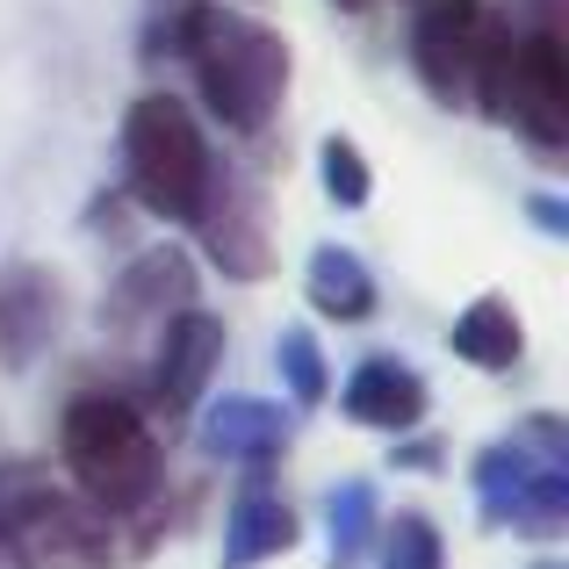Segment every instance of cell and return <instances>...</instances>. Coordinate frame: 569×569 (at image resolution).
Masks as SVG:
<instances>
[{
	"label": "cell",
	"instance_id": "26",
	"mask_svg": "<svg viewBox=\"0 0 569 569\" xmlns=\"http://www.w3.org/2000/svg\"><path fill=\"white\" fill-rule=\"evenodd\" d=\"M533 569H569V562H533Z\"/></svg>",
	"mask_w": 569,
	"mask_h": 569
},
{
	"label": "cell",
	"instance_id": "11",
	"mask_svg": "<svg viewBox=\"0 0 569 569\" xmlns=\"http://www.w3.org/2000/svg\"><path fill=\"white\" fill-rule=\"evenodd\" d=\"M181 310H194V260L181 246H144L101 296V325H116V332H138V325L159 332Z\"/></svg>",
	"mask_w": 569,
	"mask_h": 569
},
{
	"label": "cell",
	"instance_id": "27",
	"mask_svg": "<svg viewBox=\"0 0 569 569\" xmlns=\"http://www.w3.org/2000/svg\"><path fill=\"white\" fill-rule=\"evenodd\" d=\"M0 569H8V562H0Z\"/></svg>",
	"mask_w": 569,
	"mask_h": 569
},
{
	"label": "cell",
	"instance_id": "5",
	"mask_svg": "<svg viewBox=\"0 0 569 569\" xmlns=\"http://www.w3.org/2000/svg\"><path fill=\"white\" fill-rule=\"evenodd\" d=\"M483 116L512 123L541 159H562L569 152V43L541 37V29H512V51L490 80Z\"/></svg>",
	"mask_w": 569,
	"mask_h": 569
},
{
	"label": "cell",
	"instance_id": "13",
	"mask_svg": "<svg viewBox=\"0 0 569 569\" xmlns=\"http://www.w3.org/2000/svg\"><path fill=\"white\" fill-rule=\"evenodd\" d=\"M289 411L267 397H217L202 411V426H194V440H202L209 461H238V469H274L281 455H289Z\"/></svg>",
	"mask_w": 569,
	"mask_h": 569
},
{
	"label": "cell",
	"instance_id": "14",
	"mask_svg": "<svg viewBox=\"0 0 569 569\" xmlns=\"http://www.w3.org/2000/svg\"><path fill=\"white\" fill-rule=\"evenodd\" d=\"M426 403H432L426 376H418L411 361H397V353H368V361L339 382V411L368 432H389V440H403V432L426 418Z\"/></svg>",
	"mask_w": 569,
	"mask_h": 569
},
{
	"label": "cell",
	"instance_id": "12",
	"mask_svg": "<svg viewBox=\"0 0 569 569\" xmlns=\"http://www.w3.org/2000/svg\"><path fill=\"white\" fill-rule=\"evenodd\" d=\"M296 533H303V519L281 498L274 469H246L238 490L223 498V562L217 569H260L267 556H289Z\"/></svg>",
	"mask_w": 569,
	"mask_h": 569
},
{
	"label": "cell",
	"instance_id": "9",
	"mask_svg": "<svg viewBox=\"0 0 569 569\" xmlns=\"http://www.w3.org/2000/svg\"><path fill=\"white\" fill-rule=\"evenodd\" d=\"M194 231H202V252L217 274L231 281H267L274 267V238H267V202L252 181L238 173H209V194L194 209Z\"/></svg>",
	"mask_w": 569,
	"mask_h": 569
},
{
	"label": "cell",
	"instance_id": "1",
	"mask_svg": "<svg viewBox=\"0 0 569 569\" xmlns=\"http://www.w3.org/2000/svg\"><path fill=\"white\" fill-rule=\"evenodd\" d=\"M58 461L72 476V498H87L101 519H138L167 490V447L123 389H87L66 403Z\"/></svg>",
	"mask_w": 569,
	"mask_h": 569
},
{
	"label": "cell",
	"instance_id": "3",
	"mask_svg": "<svg viewBox=\"0 0 569 569\" xmlns=\"http://www.w3.org/2000/svg\"><path fill=\"white\" fill-rule=\"evenodd\" d=\"M123 173H130V194H138L152 217L194 223L217 159H209V138H202V123H194L188 101H173V94H138L130 101V116H123Z\"/></svg>",
	"mask_w": 569,
	"mask_h": 569
},
{
	"label": "cell",
	"instance_id": "20",
	"mask_svg": "<svg viewBox=\"0 0 569 569\" xmlns=\"http://www.w3.org/2000/svg\"><path fill=\"white\" fill-rule=\"evenodd\" d=\"M318 167H325V194H332L339 209H368L376 173H368V159H361V144H353V138H325Z\"/></svg>",
	"mask_w": 569,
	"mask_h": 569
},
{
	"label": "cell",
	"instance_id": "24",
	"mask_svg": "<svg viewBox=\"0 0 569 569\" xmlns=\"http://www.w3.org/2000/svg\"><path fill=\"white\" fill-rule=\"evenodd\" d=\"M527 209H533V223H541V231H548V238H562V231H569V209L556 202V194H533V202H527Z\"/></svg>",
	"mask_w": 569,
	"mask_h": 569
},
{
	"label": "cell",
	"instance_id": "4",
	"mask_svg": "<svg viewBox=\"0 0 569 569\" xmlns=\"http://www.w3.org/2000/svg\"><path fill=\"white\" fill-rule=\"evenodd\" d=\"M505 51H512V14L483 8V0H418L411 66H418V80H426L432 101H447V109H483Z\"/></svg>",
	"mask_w": 569,
	"mask_h": 569
},
{
	"label": "cell",
	"instance_id": "17",
	"mask_svg": "<svg viewBox=\"0 0 569 569\" xmlns=\"http://www.w3.org/2000/svg\"><path fill=\"white\" fill-rule=\"evenodd\" d=\"M325 541H332V569H361L376 548V483L347 476V483L325 498Z\"/></svg>",
	"mask_w": 569,
	"mask_h": 569
},
{
	"label": "cell",
	"instance_id": "16",
	"mask_svg": "<svg viewBox=\"0 0 569 569\" xmlns=\"http://www.w3.org/2000/svg\"><path fill=\"white\" fill-rule=\"evenodd\" d=\"M303 289H310V310L332 318V325H368L376 318V274H368L361 252H347V246H318L310 252Z\"/></svg>",
	"mask_w": 569,
	"mask_h": 569
},
{
	"label": "cell",
	"instance_id": "21",
	"mask_svg": "<svg viewBox=\"0 0 569 569\" xmlns=\"http://www.w3.org/2000/svg\"><path fill=\"white\" fill-rule=\"evenodd\" d=\"M512 440H519V447H527V455H541V461H562V455H569V426H562V418H556V411H533V418H527V426H519V432H512Z\"/></svg>",
	"mask_w": 569,
	"mask_h": 569
},
{
	"label": "cell",
	"instance_id": "6",
	"mask_svg": "<svg viewBox=\"0 0 569 569\" xmlns=\"http://www.w3.org/2000/svg\"><path fill=\"white\" fill-rule=\"evenodd\" d=\"M476 498H483V519L519 541H562L569 533V469L562 461L527 455L519 440H498L476 455Z\"/></svg>",
	"mask_w": 569,
	"mask_h": 569
},
{
	"label": "cell",
	"instance_id": "18",
	"mask_svg": "<svg viewBox=\"0 0 569 569\" xmlns=\"http://www.w3.org/2000/svg\"><path fill=\"white\" fill-rule=\"evenodd\" d=\"M274 376H281V389H289L296 411H318V403L332 397L325 347H318V332H303V325H281V339H274Z\"/></svg>",
	"mask_w": 569,
	"mask_h": 569
},
{
	"label": "cell",
	"instance_id": "22",
	"mask_svg": "<svg viewBox=\"0 0 569 569\" xmlns=\"http://www.w3.org/2000/svg\"><path fill=\"white\" fill-rule=\"evenodd\" d=\"M512 14H519V29H541V37H562V14H569V0H512Z\"/></svg>",
	"mask_w": 569,
	"mask_h": 569
},
{
	"label": "cell",
	"instance_id": "19",
	"mask_svg": "<svg viewBox=\"0 0 569 569\" xmlns=\"http://www.w3.org/2000/svg\"><path fill=\"white\" fill-rule=\"evenodd\" d=\"M382 541V569H447V541L426 512H397L389 527H376Z\"/></svg>",
	"mask_w": 569,
	"mask_h": 569
},
{
	"label": "cell",
	"instance_id": "8",
	"mask_svg": "<svg viewBox=\"0 0 569 569\" xmlns=\"http://www.w3.org/2000/svg\"><path fill=\"white\" fill-rule=\"evenodd\" d=\"M66 318H72V296L58 267H43V260L0 267V368L8 376H29L66 339Z\"/></svg>",
	"mask_w": 569,
	"mask_h": 569
},
{
	"label": "cell",
	"instance_id": "15",
	"mask_svg": "<svg viewBox=\"0 0 569 569\" xmlns=\"http://www.w3.org/2000/svg\"><path fill=\"white\" fill-rule=\"evenodd\" d=\"M447 347H455V361L483 368V376H505V368H519V353H527V325H519V310L505 303V296H476L455 318Z\"/></svg>",
	"mask_w": 569,
	"mask_h": 569
},
{
	"label": "cell",
	"instance_id": "10",
	"mask_svg": "<svg viewBox=\"0 0 569 569\" xmlns=\"http://www.w3.org/2000/svg\"><path fill=\"white\" fill-rule=\"evenodd\" d=\"M223 361V318H209L202 303L181 310V318L159 325V353H152V411L167 418V426H181V418H194V403H202L209 376H217Z\"/></svg>",
	"mask_w": 569,
	"mask_h": 569
},
{
	"label": "cell",
	"instance_id": "7",
	"mask_svg": "<svg viewBox=\"0 0 569 569\" xmlns=\"http://www.w3.org/2000/svg\"><path fill=\"white\" fill-rule=\"evenodd\" d=\"M0 562L8 569H116V519H101L66 483H43L22 505V519L0 533Z\"/></svg>",
	"mask_w": 569,
	"mask_h": 569
},
{
	"label": "cell",
	"instance_id": "25",
	"mask_svg": "<svg viewBox=\"0 0 569 569\" xmlns=\"http://www.w3.org/2000/svg\"><path fill=\"white\" fill-rule=\"evenodd\" d=\"M339 8H353V14H361V8H376V0H339Z\"/></svg>",
	"mask_w": 569,
	"mask_h": 569
},
{
	"label": "cell",
	"instance_id": "23",
	"mask_svg": "<svg viewBox=\"0 0 569 569\" xmlns=\"http://www.w3.org/2000/svg\"><path fill=\"white\" fill-rule=\"evenodd\" d=\"M389 461H397V469H411V476H432L440 469V440H426V432H418V440H403V447H389Z\"/></svg>",
	"mask_w": 569,
	"mask_h": 569
},
{
	"label": "cell",
	"instance_id": "2",
	"mask_svg": "<svg viewBox=\"0 0 569 569\" xmlns=\"http://www.w3.org/2000/svg\"><path fill=\"white\" fill-rule=\"evenodd\" d=\"M181 58L202 87L209 116L238 138H260L289 94V43L267 22L238 8H188L181 14Z\"/></svg>",
	"mask_w": 569,
	"mask_h": 569
}]
</instances>
